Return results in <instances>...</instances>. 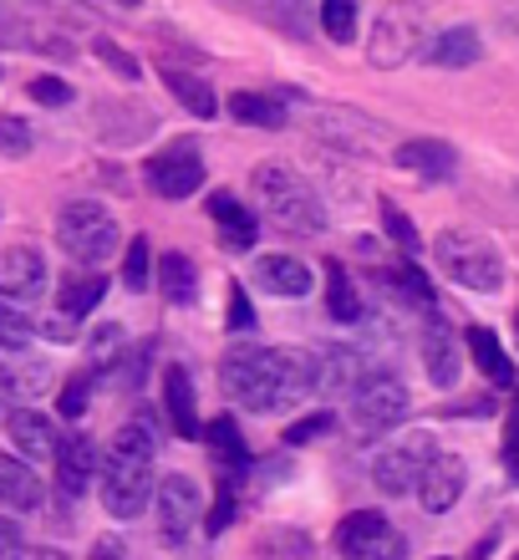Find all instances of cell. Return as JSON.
Here are the masks:
<instances>
[{
	"mask_svg": "<svg viewBox=\"0 0 519 560\" xmlns=\"http://www.w3.org/2000/svg\"><path fill=\"white\" fill-rule=\"evenodd\" d=\"M331 428H337V418H331V413H311V418H300L296 428H285V439H291V443H311V439H327Z\"/></svg>",
	"mask_w": 519,
	"mask_h": 560,
	"instance_id": "cell-43",
	"label": "cell"
},
{
	"mask_svg": "<svg viewBox=\"0 0 519 560\" xmlns=\"http://www.w3.org/2000/svg\"><path fill=\"white\" fill-rule=\"evenodd\" d=\"M392 285H398L402 301H413L423 316L433 311V285H428V276H423L417 266H398V270H392Z\"/></svg>",
	"mask_w": 519,
	"mask_h": 560,
	"instance_id": "cell-37",
	"label": "cell"
},
{
	"mask_svg": "<svg viewBox=\"0 0 519 560\" xmlns=\"http://www.w3.org/2000/svg\"><path fill=\"white\" fill-rule=\"evenodd\" d=\"M382 368H371L367 352L362 347H346V341H331L316 352V393H327V398H346V393H362Z\"/></svg>",
	"mask_w": 519,
	"mask_h": 560,
	"instance_id": "cell-11",
	"label": "cell"
},
{
	"mask_svg": "<svg viewBox=\"0 0 519 560\" xmlns=\"http://www.w3.org/2000/svg\"><path fill=\"white\" fill-rule=\"evenodd\" d=\"M158 291H164L168 306H193L199 301V266L184 250H168L158 260Z\"/></svg>",
	"mask_w": 519,
	"mask_h": 560,
	"instance_id": "cell-23",
	"label": "cell"
},
{
	"mask_svg": "<svg viewBox=\"0 0 519 560\" xmlns=\"http://www.w3.org/2000/svg\"><path fill=\"white\" fill-rule=\"evenodd\" d=\"M463 485H469V464H463V454L438 448L433 464H428V474H423V485H417V500H423L428 515H448V510L459 504Z\"/></svg>",
	"mask_w": 519,
	"mask_h": 560,
	"instance_id": "cell-14",
	"label": "cell"
},
{
	"mask_svg": "<svg viewBox=\"0 0 519 560\" xmlns=\"http://www.w3.org/2000/svg\"><path fill=\"white\" fill-rule=\"evenodd\" d=\"M57 245L82 266H103L118 250V220L97 199H72L57 214Z\"/></svg>",
	"mask_w": 519,
	"mask_h": 560,
	"instance_id": "cell-5",
	"label": "cell"
},
{
	"mask_svg": "<svg viewBox=\"0 0 519 560\" xmlns=\"http://www.w3.org/2000/svg\"><path fill=\"white\" fill-rule=\"evenodd\" d=\"M250 189H255V205H260V214H266L275 230H285V235L311 240V235H321V230H327V209H321L316 189L285 159L255 163Z\"/></svg>",
	"mask_w": 519,
	"mask_h": 560,
	"instance_id": "cell-2",
	"label": "cell"
},
{
	"mask_svg": "<svg viewBox=\"0 0 519 560\" xmlns=\"http://www.w3.org/2000/svg\"><path fill=\"white\" fill-rule=\"evenodd\" d=\"M103 504L113 520H133L153 500V413H138L128 428H118L113 448L103 454L97 474Z\"/></svg>",
	"mask_w": 519,
	"mask_h": 560,
	"instance_id": "cell-1",
	"label": "cell"
},
{
	"mask_svg": "<svg viewBox=\"0 0 519 560\" xmlns=\"http://www.w3.org/2000/svg\"><path fill=\"white\" fill-rule=\"evenodd\" d=\"M26 560H72V556L57 546H36V550H26Z\"/></svg>",
	"mask_w": 519,
	"mask_h": 560,
	"instance_id": "cell-51",
	"label": "cell"
},
{
	"mask_svg": "<svg viewBox=\"0 0 519 560\" xmlns=\"http://www.w3.org/2000/svg\"><path fill=\"white\" fill-rule=\"evenodd\" d=\"M87 560H128L122 556V540H113V535H103L97 546H92V556Z\"/></svg>",
	"mask_w": 519,
	"mask_h": 560,
	"instance_id": "cell-49",
	"label": "cell"
},
{
	"mask_svg": "<svg viewBox=\"0 0 519 560\" xmlns=\"http://www.w3.org/2000/svg\"><path fill=\"white\" fill-rule=\"evenodd\" d=\"M107 295V276L103 270H72V276L61 280V291H57V311L61 316H72V322H82L97 301Z\"/></svg>",
	"mask_w": 519,
	"mask_h": 560,
	"instance_id": "cell-24",
	"label": "cell"
},
{
	"mask_svg": "<svg viewBox=\"0 0 519 560\" xmlns=\"http://www.w3.org/2000/svg\"><path fill=\"white\" fill-rule=\"evenodd\" d=\"M87 398H92V377L82 372V377H67V387H61V418H82L87 413Z\"/></svg>",
	"mask_w": 519,
	"mask_h": 560,
	"instance_id": "cell-41",
	"label": "cell"
},
{
	"mask_svg": "<svg viewBox=\"0 0 519 560\" xmlns=\"http://www.w3.org/2000/svg\"><path fill=\"white\" fill-rule=\"evenodd\" d=\"M423 11L417 5H387L377 21H371V42H367V57L371 67H402L423 51Z\"/></svg>",
	"mask_w": 519,
	"mask_h": 560,
	"instance_id": "cell-8",
	"label": "cell"
},
{
	"mask_svg": "<svg viewBox=\"0 0 519 560\" xmlns=\"http://www.w3.org/2000/svg\"><path fill=\"white\" fill-rule=\"evenodd\" d=\"M327 306H331L337 322H356V316H362V295H356V285H352V276H346L342 260H331L327 266Z\"/></svg>",
	"mask_w": 519,
	"mask_h": 560,
	"instance_id": "cell-32",
	"label": "cell"
},
{
	"mask_svg": "<svg viewBox=\"0 0 519 560\" xmlns=\"http://www.w3.org/2000/svg\"><path fill=\"white\" fill-rule=\"evenodd\" d=\"M164 82H168V92H174L178 103L189 107L193 118H214V113H220V103H214V88H209L199 72H178V67H164Z\"/></svg>",
	"mask_w": 519,
	"mask_h": 560,
	"instance_id": "cell-28",
	"label": "cell"
},
{
	"mask_svg": "<svg viewBox=\"0 0 519 560\" xmlns=\"http://www.w3.org/2000/svg\"><path fill=\"white\" fill-rule=\"evenodd\" d=\"M5 433H11V443L21 448L26 458H57V428H51V418L36 413V408H15L11 418H5Z\"/></svg>",
	"mask_w": 519,
	"mask_h": 560,
	"instance_id": "cell-19",
	"label": "cell"
},
{
	"mask_svg": "<svg viewBox=\"0 0 519 560\" xmlns=\"http://www.w3.org/2000/svg\"><path fill=\"white\" fill-rule=\"evenodd\" d=\"M433 255H438L444 276L469 285V291H499L505 285V255L494 250V240H484L479 230H444Z\"/></svg>",
	"mask_w": 519,
	"mask_h": 560,
	"instance_id": "cell-4",
	"label": "cell"
},
{
	"mask_svg": "<svg viewBox=\"0 0 519 560\" xmlns=\"http://www.w3.org/2000/svg\"><path fill=\"white\" fill-rule=\"evenodd\" d=\"M463 341H469V352H474V368L479 377L489 387H515V362H509V352L499 347V337H494L489 326H469L463 331Z\"/></svg>",
	"mask_w": 519,
	"mask_h": 560,
	"instance_id": "cell-20",
	"label": "cell"
},
{
	"mask_svg": "<svg viewBox=\"0 0 519 560\" xmlns=\"http://www.w3.org/2000/svg\"><path fill=\"white\" fill-rule=\"evenodd\" d=\"M260 285L275 295H306L311 291V266L296 260V255H260V266H255Z\"/></svg>",
	"mask_w": 519,
	"mask_h": 560,
	"instance_id": "cell-22",
	"label": "cell"
},
{
	"mask_svg": "<svg viewBox=\"0 0 519 560\" xmlns=\"http://www.w3.org/2000/svg\"><path fill=\"white\" fill-rule=\"evenodd\" d=\"M382 530H387L382 510H356V515H346L342 525H337V550H342L346 560H356V556H362V550H367Z\"/></svg>",
	"mask_w": 519,
	"mask_h": 560,
	"instance_id": "cell-30",
	"label": "cell"
},
{
	"mask_svg": "<svg viewBox=\"0 0 519 560\" xmlns=\"http://www.w3.org/2000/svg\"><path fill=\"white\" fill-rule=\"evenodd\" d=\"M392 163H398V168H408V174H417V178H428V184H438V178H448L453 168H459L453 148L438 143V138H413V143H398V148H392Z\"/></svg>",
	"mask_w": 519,
	"mask_h": 560,
	"instance_id": "cell-18",
	"label": "cell"
},
{
	"mask_svg": "<svg viewBox=\"0 0 519 560\" xmlns=\"http://www.w3.org/2000/svg\"><path fill=\"white\" fill-rule=\"evenodd\" d=\"M204 439H209V448H214V469L245 479V469H250V448H245V439H239L235 418H214V423L204 428Z\"/></svg>",
	"mask_w": 519,
	"mask_h": 560,
	"instance_id": "cell-26",
	"label": "cell"
},
{
	"mask_svg": "<svg viewBox=\"0 0 519 560\" xmlns=\"http://www.w3.org/2000/svg\"><path fill=\"white\" fill-rule=\"evenodd\" d=\"M11 393H15V377H11V372H0V413H5V418L15 413V408H11Z\"/></svg>",
	"mask_w": 519,
	"mask_h": 560,
	"instance_id": "cell-50",
	"label": "cell"
},
{
	"mask_svg": "<svg viewBox=\"0 0 519 560\" xmlns=\"http://www.w3.org/2000/svg\"><path fill=\"white\" fill-rule=\"evenodd\" d=\"M423 368H428L433 387L459 383V337H453V326H448L438 311L423 316Z\"/></svg>",
	"mask_w": 519,
	"mask_h": 560,
	"instance_id": "cell-16",
	"label": "cell"
},
{
	"mask_svg": "<svg viewBox=\"0 0 519 560\" xmlns=\"http://www.w3.org/2000/svg\"><path fill=\"white\" fill-rule=\"evenodd\" d=\"M199 520H204V500H199V485L184 479V474H168L158 479V535L168 540V550L178 556H193V535H199Z\"/></svg>",
	"mask_w": 519,
	"mask_h": 560,
	"instance_id": "cell-7",
	"label": "cell"
},
{
	"mask_svg": "<svg viewBox=\"0 0 519 560\" xmlns=\"http://www.w3.org/2000/svg\"><path fill=\"white\" fill-rule=\"evenodd\" d=\"M46 291V260L36 245H5L0 250V295L5 301H36Z\"/></svg>",
	"mask_w": 519,
	"mask_h": 560,
	"instance_id": "cell-15",
	"label": "cell"
},
{
	"mask_svg": "<svg viewBox=\"0 0 519 560\" xmlns=\"http://www.w3.org/2000/svg\"><path fill=\"white\" fill-rule=\"evenodd\" d=\"M42 500H46V489L26 458L0 454V504L15 510V515H31V510H42Z\"/></svg>",
	"mask_w": 519,
	"mask_h": 560,
	"instance_id": "cell-17",
	"label": "cell"
},
{
	"mask_svg": "<svg viewBox=\"0 0 519 560\" xmlns=\"http://www.w3.org/2000/svg\"><path fill=\"white\" fill-rule=\"evenodd\" d=\"M428 61L433 67H448V72H463L479 61V31L474 26H448L438 42L428 46Z\"/></svg>",
	"mask_w": 519,
	"mask_h": 560,
	"instance_id": "cell-27",
	"label": "cell"
},
{
	"mask_svg": "<svg viewBox=\"0 0 519 560\" xmlns=\"http://www.w3.org/2000/svg\"><path fill=\"white\" fill-rule=\"evenodd\" d=\"M408 418V387L392 372H377L362 393L352 398V428L356 439H382Z\"/></svg>",
	"mask_w": 519,
	"mask_h": 560,
	"instance_id": "cell-9",
	"label": "cell"
},
{
	"mask_svg": "<svg viewBox=\"0 0 519 560\" xmlns=\"http://www.w3.org/2000/svg\"><path fill=\"white\" fill-rule=\"evenodd\" d=\"M382 224H387V240H398L402 250L413 255L417 245H423V240H417V230H413V220H408V214H402L398 205H392V199H382Z\"/></svg>",
	"mask_w": 519,
	"mask_h": 560,
	"instance_id": "cell-39",
	"label": "cell"
},
{
	"mask_svg": "<svg viewBox=\"0 0 519 560\" xmlns=\"http://www.w3.org/2000/svg\"><path fill=\"white\" fill-rule=\"evenodd\" d=\"M31 97L42 107H67V103H76V92H72V82H61V77H31Z\"/></svg>",
	"mask_w": 519,
	"mask_h": 560,
	"instance_id": "cell-40",
	"label": "cell"
},
{
	"mask_svg": "<svg viewBox=\"0 0 519 560\" xmlns=\"http://www.w3.org/2000/svg\"><path fill=\"white\" fill-rule=\"evenodd\" d=\"M356 560H408V540H402V535L392 530V525H387V530L377 535V540H371V546L362 550Z\"/></svg>",
	"mask_w": 519,
	"mask_h": 560,
	"instance_id": "cell-42",
	"label": "cell"
},
{
	"mask_svg": "<svg viewBox=\"0 0 519 560\" xmlns=\"http://www.w3.org/2000/svg\"><path fill=\"white\" fill-rule=\"evenodd\" d=\"M209 214H214L220 240L229 245V250H250L255 240H260V224H255V214L239 205L235 194H209Z\"/></svg>",
	"mask_w": 519,
	"mask_h": 560,
	"instance_id": "cell-21",
	"label": "cell"
},
{
	"mask_svg": "<svg viewBox=\"0 0 519 560\" xmlns=\"http://www.w3.org/2000/svg\"><path fill=\"white\" fill-rule=\"evenodd\" d=\"M229 326H235V331H250V326H255L250 295L239 291V285H229Z\"/></svg>",
	"mask_w": 519,
	"mask_h": 560,
	"instance_id": "cell-46",
	"label": "cell"
},
{
	"mask_svg": "<svg viewBox=\"0 0 519 560\" xmlns=\"http://www.w3.org/2000/svg\"><path fill=\"white\" fill-rule=\"evenodd\" d=\"M489 550H494V540H479L474 556H469V560H489Z\"/></svg>",
	"mask_w": 519,
	"mask_h": 560,
	"instance_id": "cell-52",
	"label": "cell"
},
{
	"mask_svg": "<svg viewBox=\"0 0 519 560\" xmlns=\"http://www.w3.org/2000/svg\"><path fill=\"white\" fill-rule=\"evenodd\" d=\"M0 560H26V540H21V525L0 515Z\"/></svg>",
	"mask_w": 519,
	"mask_h": 560,
	"instance_id": "cell-45",
	"label": "cell"
},
{
	"mask_svg": "<svg viewBox=\"0 0 519 560\" xmlns=\"http://www.w3.org/2000/svg\"><path fill=\"white\" fill-rule=\"evenodd\" d=\"M97 57L107 61V67H113V72L118 77H128V82H138V77H143V67H138L133 57H128V51H122L118 42H97Z\"/></svg>",
	"mask_w": 519,
	"mask_h": 560,
	"instance_id": "cell-44",
	"label": "cell"
},
{
	"mask_svg": "<svg viewBox=\"0 0 519 560\" xmlns=\"http://www.w3.org/2000/svg\"><path fill=\"white\" fill-rule=\"evenodd\" d=\"M164 402H168V418H174V433L178 439H199V413H193V383L184 368H168L164 372Z\"/></svg>",
	"mask_w": 519,
	"mask_h": 560,
	"instance_id": "cell-25",
	"label": "cell"
},
{
	"mask_svg": "<svg viewBox=\"0 0 519 560\" xmlns=\"http://www.w3.org/2000/svg\"><path fill=\"white\" fill-rule=\"evenodd\" d=\"M229 118L250 122V128H281L285 107H281V97H266V92H235L229 97Z\"/></svg>",
	"mask_w": 519,
	"mask_h": 560,
	"instance_id": "cell-31",
	"label": "cell"
},
{
	"mask_svg": "<svg viewBox=\"0 0 519 560\" xmlns=\"http://www.w3.org/2000/svg\"><path fill=\"white\" fill-rule=\"evenodd\" d=\"M433 454H438V443L428 433H408V439L387 443L382 454L371 458V485L382 494H413L423 485V474H428Z\"/></svg>",
	"mask_w": 519,
	"mask_h": 560,
	"instance_id": "cell-6",
	"label": "cell"
},
{
	"mask_svg": "<svg viewBox=\"0 0 519 560\" xmlns=\"http://www.w3.org/2000/svg\"><path fill=\"white\" fill-rule=\"evenodd\" d=\"M509 560H519V550H515V556H509Z\"/></svg>",
	"mask_w": 519,
	"mask_h": 560,
	"instance_id": "cell-54",
	"label": "cell"
},
{
	"mask_svg": "<svg viewBox=\"0 0 519 560\" xmlns=\"http://www.w3.org/2000/svg\"><path fill=\"white\" fill-rule=\"evenodd\" d=\"M311 133L321 138V143L331 148H352V153H382L377 143H392V133H387L382 122L362 118V113H346V107H321V113H311Z\"/></svg>",
	"mask_w": 519,
	"mask_h": 560,
	"instance_id": "cell-12",
	"label": "cell"
},
{
	"mask_svg": "<svg viewBox=\"0 0 519 560\" xmlns=\"http://www.w3.org/2000/svg\"><path fill=\"white\" fill-rule=\"evenodd\" d=\"M0 153H5V159H26L31 153V122L26 118L0 113Z\"/></svg>",
	"mask_w": 519,
	"mask_h": 560,
	"instance_id": "cell-38",
	"label": "cell"
},
{
	"mask_svg": "<svg viewBox=\"0 0 519 560\" xmlns=\"http://www.w3.org/2000/svg\"><path fill=\"white\" fill-rule=\"evenodd\" d=\"M515 341H519V311H515Z\"/></svg>",
	"mask_w": 519,
	"mask_h": 560,
	"instance_id": "cell-53",
	"label": "cell"
},
{
	"mask_svg": "<svg viewBox=\"0 0 519 560\" xmlns=\"http://www.w3.org/2000/svg\"><path fill=\"white\" fill-rule=\"evenodd\" d=\"M356 21H362V11H356L352 0H327V5H321V26H327V36L337 46L356 42Z\"/></svg>",
	"mask_w": 519,
	"mask_h": 560,
	"instance_id": "cell-35",
	"label": "cell"
},
{
	"mask_svg": "<svg viewBox=\"0 0 519 560\" xmlns=\"http://www.w3.org/2000/svg\"><path fill=\"white\" fill-rule=\"evenodd\" d=\"M255 556L260 560H306L311 556V535L296 525H270L255 535Z\"/></svg>",
	"mask_w": 519,
	"mask_h": 560,
	"instance_id": "cell-29",
	"label": "cell"
},
{
	"mask_svg": "<svg viewBox=\"0 0 519 560\" xmlns=\"http://www.w3.org/2000/svg\"><path fill=\"white\" fill-rule=\"evenodd\" d=\"M72 331H76V322H72V316H61V311H57V316H46V322H42V337H51V341H67V337H72Z\"/></svg>",
	"mask_w": 519,
	"mask_h": 560,
	"instance_id": "cell-48",
	"label": "cell"
},
{
	"mask_svg": "<svg viewBox=\"0 0 519 560\" xmlns=\"http://www.w3.org/2000/svg\"><path fill=\"white\" fill-rule=\"evenodd\" d=\"M224 398L250 413H281L285 398V347H229L220 362Z\"/></svg>",
	"mask_w": 519,
	"mask_h": 560,
	"instance_id": "cell-3",
	"label": "cell"
},
{
	"mask_svg": "<svg viewBox=\"0 0 519 560\" xmlns=\"http://www.w3.org/2000/svg\"><path fill=\"white\" fill-rule=\"evenodd\" d=\"M122 352H128V347H122V326H118V322L97 326V331H92V337H87V362H92V368H97V372L118 368V362H122Z\"/></svg>",
	"mask_w": 519,
	"mask_h": 560,
	"instance_id": "cell-34",
	"label": "cell"
},
{
	"mask_svg": "<svg viewBox=\"0 0 519 560\" xmlns=\"http://www.w3.org/2000/svg\"><path fill=\"white\" fill-rule=\"evenodd\" d=\"M149 280H153L149 240L138 235V240H128V255H122V285H128V291H149Z\"/></svg>",
	"mask_w": 519,
	"mask_h": 560,
	"instance_id": "cell-36",
	"label": "cell"
},
{
	"mask_svg": "<svg viewBox=\"0 0 519 560\" xmlns=\"http://www.w3.org/2000/svg\"><path fill=\"white\" fill-rule=\"evenodd\" d=\"M103 474V458H97V443L87 439V433H61L57 443V485L67 500H82L87 494V485Z\"/></svg>",
	"mask_w": 519,
	"mask_h": 560,
	"instance_id": "cell-13",
	"label": "cell"
},
{
	"mask_svg": "<svg viewBox=\"0 0 519 560\" xmlns=\"http://www.w3.org/2000/svg\"><path fill=\"white\" fill-rule=\"evenodd\" d=\"M36 331H42V326L31 322L15 301H5V295H0V352H26Z\"/></svg>",
	"mask_w": 519,
	"mask_h": 560,
	"instance_id": "cell-33",
	"label": "cell"
},
{
	"mask_svg": "<svg viewBox=\"0 0 519 560\" xmlns=\"http://www.w3.org/2000/svg\"><path fill=\"white\" fill-rule=\"evenodd\" d=\"M143 174H149V189L158 194V199H189V194H199V184H204V153H199L193 138H174L168 148L153 153Z\"/></svg>",
	"mask_w": 519,
	"mask_h": 560,
	"instance_id": "cell-10",
	"label": "cell"
},
{
	"mask_svg": "<svg viewBox=\"0 0 519 560\" xmlns=\"http://www.w3.org/2000/svg\"><path fill=\"white\" fill-rule=\"evenodd\" d=\"M26 42H31L26 21H21V15H11V11H0V46H26Z\"/></svg>",
	"mask_w": 519,
	"mask_h": 560,
	"instance_id": "cell-47",
	"label": "cell"
}]
</instances>
